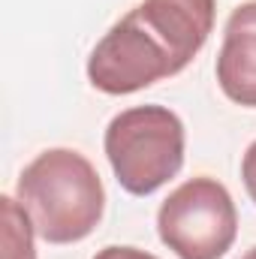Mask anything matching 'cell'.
Listing matches in <instances>:
<instances>
[{"label":"cell","mask_w":256,"mask_h":259,"mask_svg":"<svg viewBox=\"0 0 256 259\" xmlns=\"http://www.w3.org/2000/svg\"><path fill=\"white\" fill-rule=\"evenodd\" d=\"M15 193L36 235L49 244L88 238L106 211V190L94 163L72 148L36 154L18 175Z\"/></svg>","instance_id":"1"},{"label":"cell","mask_w":256,"mask_h":259,"mask_svg":"<svg viewBox=\"0 0 256 259\" xmlns=\"http://www.w3.org/2000/svg\"><path fill=\"white\" fill-rule=\"evenodd\" d=\"M103 148L118 184L151 196L184 166V124L166 106H133L109 121Z\"/></svg>","instance_id":"2"},{"label":"cell","mask_w":256,"mask_h":259,"mask_svg":"<svg viewBox=\"0 0 256 259\" xmlns=\"http://www.w3.org/2000/svg\"><path fill=\"white\" fill-rule=\"evenodd\" d=\"M157 232L178 259H220L238 235V211L217 178L199 175L166 196Z\"/></svg>","instance_id":"3"},{"label":"cell","mask_w":256,"mask_h":259,"mask_svg":"<svg viewBox=\"0 0 256 259\" xmlns=\"http://www.w3.org/2000/svg\"><path fill=\"white\" fill-rule=\"evenodd\" d=\"M169 75H178L172 55L148 30L136 9H130L118 24H112V30L94 46L88 58L91 84L109 97L136 94Z\"/></svg>","instance_id":"4"},{"label":"cell","mask_w":256,"mask_h":259,"mask_svg":"<svg viewBox=\"0 0 256 259\" xmlns=\"http://www.w3.org/2000/svg\"><path fill=\"white\" fill-rule=\"evenodd\" d=\"M148 30L166 46L175 69L181 72L202 52L214 30V0H142L136 6Z\"/></svg>","instance_id":"5"},{"label":"cell","mask_w":256,"mask_h":259,"mask_svg":"<svg viewBox=\"0 0 256 259\" xmlns=\"http://www.w3.org/2000/svg\"><path fill=\"white\" fill-rule=\"evenodd\" d=\"M217 84L226 100L256 109V0L232 9L217 55Z\"/></svg>","instance_id":"6"},{"label":"cell","mask_w":256,"mask_h":259,"mask_svg":"<svg viewBox=\"0 0 256 259\" xmlns=\"http://www.w3.org/2000/svg\"><path fill=\"white\" fill-rule=\"evenodd\" d=\"M3 208V259H36L33 250V223L24 205L12 196L0 199Z\"/></svg>","instance_id":"7"},{"label":"cell","mask_w":256,"mask_h":259,"mask_svg":"<svg viewBox=\"0 0 256 259\" xmlns=\"http://www.w3.org/2000/svg\"><path fill=\"white\" fill-rule=\"evenodd\" d=\"M241 181H244L247 196L256 202V142H250V148L241 157Z\"/></svg>","instance_id":"8"},{"label":"cell","mask_w":256,"mask_h":259,"mask_svg":"<svg viewBox=\"0 0 256 259\" xmlns=\"http://www.w3.org/2000/svg\"><path fill=\"white\" fill-rule=\"evenodd\" d=\"M94 259H160L148 250H139V247H127V244H109L103 250H97Z\"/></svg>","instance_id":"9"},{"label":"cell","mask_w":256,"mask_h":259,"mask_svg":"<svg viewBox=\"0 0 256 259\" xmlns=\"http://www.w3.org/2000/svg\"><path fill=\"white\" fill-rule=\"evenodd\" d=\"M241 259H256V247H250V250H247V253H244Z\"/></svg>","instance_id":"10"}]
</instances>
